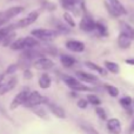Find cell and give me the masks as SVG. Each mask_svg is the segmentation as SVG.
<instances>
[{
    "label": "cell",
    "mask_w": 134,
    "mask_h": 134,
    "mask_svg": "<svg viewBox=\"0 0 134 134\" xmlns=\"http://www.w3.org/2000/svg\"><path fill=\"white\" fill-rule=\"evenodd\" d=\"M32 37L37 38L41 41H52L58 37L59 32L55 30H48V28H35L31 32Z\"/></svg>",
    "instance_id": "cell-1"
},
{
    "label": "cell",
    "mask_w": 134,
    "mask_h": 134,
    "mask_svg": "<svg viewBox=\"0 0 134 134\" xmlns=\"http://www.w3.org/2000/svg\"><path fill=\"white\" fill-rule=\"evenodd\" d=\"M48 101L46 97L41 95L39 92L34 91V92H30L28 93V97L26 99L25 104L24 106L26 107H34V106H39V105H42V104H46Z\"/></svg>",
    "instance_id": "cell-2"
},
{
    "label": "cell",
    "mask_w": 134,
    "mask_h": 134,
    "mask_svg": "<svg viewBox=\"0 0 134 134\" xmlns=\"http://www.w3.org/2000/svg\"><path fill=\"white\" fill-rule=\"evenodd\" d=\"M83 15L80 20V24H79V27L80 30L85 31V32H92V31L95 30V21L93 20V18L87 13L86 9H83Z\"/></svg>",
    "instance_id": "cell-3"
},
{
    "label": "cell",
    "mask_w": 134,
    "mask_h": 134,
    "mask_svg": "<svg viewBox=\"0 0 134 134\" xmlns=\"http://www.w3.org/2000/svg\"><path fill=\"white\" fill-rule=\"evenodd\" d=\"M38 18H39V12H38V11H33V12H31V13H28L25 18L20 19V20H19L16 24H14V26H15V28L27 27V26L32 25L33 23H35Z\"/></svg>",
    "instance_id": "cell-4"
},
{
    "label": "cell",
    "mask_w": 134,
    "mask_h": 134,
    "mask_svg": "<svg viewBox=\"0 0 134 134\" xmlns=\"http://www.w3.org/2000/svg\"><path fill=\"white\" fill-rule=\"evenodd\" d=\"M33 67L39 71H46V69H51L52 67H54V61L46 57H39L34 60Z\"/></svg>",
    "instance_id": "cell-5"
},
{
    "label": "cell",
    "mask_w": 134,
    "mask_h": 134,
    "mask_svg": "<svg viewBox=\"0 0 134 134\" xmlns=\"http://www.w3.org/2000/svg\"><path fill=\"white\" fill-rule=\"evenodd\" d=\"M28 91L27 90H25V91H21V92H19L18 94L14 97V99L12 100V102H11V105H9V109H16L19 106H23L24 104H25V101H26V99H27V97H28Z\"/></svg>",
    "instance_id": "cell-6"
},
{
    "label": "cell",
    "mask_w": 134,
    "mask_h": 134,
    "mask_svg": "<svg viewBox=\"0 0 134 134\" xmlns=\"http://www.w3.org/2000/svg\"><path fill=\"white\" fill-rule=\"evenodd\" d=\"M16 85H18V78H16V76L9 78L6 82L2 81V82L0 83V95H5L6 93L11 92Z\"/></svg>",
    "instance_id": "cell-7"
},
{
    "label": "cell",
    "mask_w": 134,
    "mask_h": 134,
    "mask_svg": "<svg viewBox=\"0 0 134 134\" xmlns=\"http://www.w3.org/2000/svg\"><path fill=\"white\" fill-rule=\"evenodd\" d=\"M66 48L68 51L75 52V53H80V52H83L85 49V44L80 40H75V39H71L66 41Z\"/></svg>",
    "instance_id": "cell-8"
},
{
    "label": "cell",
    "mask_w": 134,
    "mask_h": 134,
    "mask_svg": "<svg viewBox=\"0 0 134 134\" xmlns=\"http://www.w3.org/2000/svg\"><path fill=\"white\" fill-rule=\"evenodd\" d=\"M24 7L23 6H14V7H11V8L6 9V11L1 12L0 13V16L1 18H5L6 20H11L12 18H14V16H16L18 14H20L21 12H24Z\"/></svg>",
    "instance_id": "cell-9"
},
{
    "label": "cell",
    "mask_w": 134,
    "mask_h": 134,
    "mask_svg": "<svg viewBox=\"0 0 134 134\" xmlns=\"http://www.w3.org/2000/svg\"><path fill=\"white\" fill-rule=\"evenodd\" d=\"M107 131L112 134H120L121 131H122L120 120L116 118L109 119V120L107 121Z\"/></svg>",
    "instance_id": "cell-10"
},
{
    "label": "cell",
    "mask_w": 134,
    "mask_h": 134,
    "mask_svg": "<svg viewBox=\"0 0 134 134\" xmlns=\"http://www.w3.org/2000/svg\"><path fill=\"white\" fill-rule=\"evenodd\" d=\"M46 104H47V106H48L49 112H52V114H54L57 118H59V119L66 118V112L64 111V108H61V107L58 106L57 104H53V102H49V101H47Z\"/></svg>",
    "instance_id": "cell-11"
},
{
    "label": "cell",
    "mask_w": 134,
    "mask_h": 134,
    "mask_svg": "<svg viewBox=\"0 0 134 134\" xmlns=\"http://www.w3.org/2000/svg\"><path fill=\"white\" fill-rule=\"evenodd\" d=\"M76 76L80 79L81 81H85V82H90V83H95L98 82V76L93 75L91 73H86V72H76Z\"/></svg>",
    "instance_id": "cell-12"
},
{
    "label": "cell",
    "mask_w": 134,
    "mask_h": 134,
    "mask_svg": "<svg viewBox=\"0 0 134 134\" xmlns=\"http://www.w3.org/2000/svg\"><path fill=\"white\" fill-rule=\"evenodd\" d=\"M120 31H121V33L127 35L131 40H134V27H132L130 24L121 21L120 23Z\"/></svg>",
    "instance_id": "cell-13"
},
{
    "label": "cell",
    "mask_w": 134,
    "mask_h": 134,
    "mask_svg": "<svg viewBox=\"0 0 134 134\" xmlns=\"http://www.w3.org/2000/svg\"><path fill=\"white\" fill-rule=\"evenodd\" d=\"M109 5H111V7L114 9V11L116 12V13L119 14V15H124V14H127V11H126V8L124 7V5L121 4L119 0H108Z\"/></svg>",
    "instance_id": "cell-14"
},
{
    "label": "cell",
    "mask_w": 134,
    "mask_h": 134,
    "mask_svg": "<svg viewBox=\"0 0 134 134\" xmlns=\"http://www.w3.org/2000/svg\"><path fill=\"white\" fill-rule=\"evenodd\" d=\"M132 40L130 39V38L127 37V35H125L124 33H120L118 37V46L120 47L121 49H127L131 47V44H132Z\"/></svg>",
    "instance_id": "cell-15"
},
{
    "label": "cell",
    "mask_w": 134,
    "mask_h": 134,
    "mask_svg": "<svg viewBox=\"0 0 134 134\" xmlns=\"http://www.w3.org/2000/svg\"><path fill=\"white\" fill-rule=\"evenodd\" d=\"M38 83H39V87L40 88H42V90H47V88H49V87H51V85H52L51 76H49L48 74L44 73L39 78V81H38Z\"/></svg>",
    "instance_id": "cell-16"
},
{
    "label": "cell",
    "mask_w": 134,
    "mask_h": 134,
    "mask_svg": "<svg viewBox=\"0 0 134 134\" xmlns=\"http://www.w3.org/2000/svg\"><path fill=\"white\" fill-rule=\"evenodd\" d=\"M85 66L88 67L90 69H93V71L98 72V73H99L100 75H102V76L107 75V73H108L106 68H104V67H101L99 65H95L94 63H91V61H85Z\"/></svg>",
    "instance_id": "cell-17"
},
{
    "label": "cell",
    "mask_w": 134,
    "mask_h": 134,
    "mask_svg": "<svg viewBox=\"0 0 134 134\" xmlns=\"http://www.w3.org/2000/svg\"><path fill=\"white\" fill-rule=\"evenodd\" d=\"M9 47H11V49H14V51H24V49H26L25 39H24V38L14 39L13 42L9 45Z\"/></svg>",
    "instance_id": "cell-18"
},
{
    "label": "cell",
    "mask_w": 134,
    "mask_h": 134,
    "mask_svg": "<svg viewBox=\"0 0 134 134\" xmlns=\"http://www.w3.org/2000/svg\"><path fill=\"white\" fill-rule=\"evenodd\" d=\"M61 79H63V81L71 88V90H73L78 83H80V80H76L75 78H73V76H71V75H67V74L61 75Z\"/></svg>",
    "instance_id": "cell-19"
},
{
    "label": "cell",
    "mask_w": 134,
    "mask_h": 134,
    "mask_svg": "<svg viewBox=\"0 0 134 134\" xmlns=\"http://www.w3.org/2000/svg\"><path fill=\"white\" fill-rule=\"evenodd\" d=\"M60 61H61V65L66 67V68H69V67H72L75 64V59L73 57L68 55V54H63L60 57Z\"/></svg>",
    "instance_id": "cell-20"
},
{
    "label": "cell",
    "mask_w": 134,
    "mask_h": 134,
    "mask_svg": "<svg viewBox=\"0 0 134 134\" xmlns=\"http://www.w3.org/2000/svg\"><path fill=\"white\" fill-rule=\"evenodd\" d=\"M105 68L107 69V72H111L113 74H118L120 72V66L116 63H113V61H105Z\"/></svg>",
    "instance_id": "cell-21"
},
{
    "label": "cell",
    "mask_w": 134,
    "mask_h": 134,
    "mask_svg": "<svg viewBox=\"0 0 134 134\" xmlns=\"http://www.w3.org/2000/svg\"><path fill=\"white\" fill-rule=\"evenodd\" d=\"M60 2L64 8L71 9V11H75V6L79 2V0H60Z\"/></svg>",
    "instance_id": "cell-22"
},
{
    "label": "cell",
    "mask_w": 134,
    "mask_h": 134,
    "mask_svg": "<svg viewBox=\"0 0 134 134\" xmlns=\"http://www.w3.org/2000/svg\"><path fill=\"white\" fill-rule=\"evenodd\" d=\"M95 30L98 31L99 35H101V37H107V35H108V30H107V27L102 23H100V21L95 23Z\"/></svg>",
    "instance_id": "cell-23"
},
{
    "label": "cell",
    "mask_w": 134,
    "mask_h": 134,
    "mask_svg": "<svg viewBox=\"0 0 134 134\" xmlns=\"http://www.w3.org/2000/svg\"><path fill=\"white\" fill-rule=\"evenodd\" d=\"M80 128L86 134H99V132H98L94 127H92L91 125H88V124H86V122H81L80 124Z\"/></svg>",
    "instance_id": "cell-24"
},
{
    "label": "cell",
    "mask_w": 134,
    "mask_h": 134,
    "mask_svg": "<svg viewBox=\"0 0 134 134\" xmlns=\"http://www.w3.org/2000/svg\"><path fill=\"white\" fill-rule=\"evenodd\" d=\"M14 30H15V26H14V25H8V26L2 27V28L0 27V41H1V40L4 39L7 34H8V33L13 32Z\"/></svg>",
    "instance_id": "cell-25"
},
{
    "label": "cell",
    "mask_w": 134,
    "mask_h": 134,
    "mask_svg": "<svg viewBox=\"0 0 134 134\" xmlns=\"http://www.w3.org/2000/svg\"><path fill=\"white\" fill-rule=\"evenodd\" d=\"M105 88H106V91L108 92V94L111 95V97L116 98L119 95V90H118V87H115V86L109 85V83H105Z\"/></svg>",
    "instance_id": "cell-26"
},
{
    "label": "cell",
    "mask_w": 134,
    "mask_h": 134,
    "mask_svg": "<svg viewBox=\"0 0 134 134\" xmlns=\"http://www.w3.org/2000/svg\"><path fill=\"white\" fill-rule=\"evenodd\" d=\"M14 39H15V33H14V32H11V33H8V34H7L6 37H5L0 42L2 44V46H9V45L13 42Z\"/></svg>",
    "instance_id": "cell-27"
},
{
    "label": "cell",
    "mask_w": 134,
    "mask_h": 134,
    "mask_svg": "<svg viewBox=\"0 0 134 134\" xmlns=\"http://www.w3.org/2000/svg\"><path fill=\"white\" fill-rule=\"evenodd\" d=\"M87 102H90V104L93 105V106H99V105L101 104L99 97H97L95 94H88L87 95Z\"/></svg>",
    "instance_id": "cell-28"
},
{
    "label": "cell",
    "mask_w": 134,
    "mask_h": 134,
    "mask_svg": "<svg viewBox=\"0 0 134 134\" xmlns=\"http://www.w3.org/2000/svg\"><path fill=\"white\" fill-rule=\"evenodd\" d=\"M64 19H65V21L67 24H68L71 27H75V21H74V19H73V16L71 15V13H68V12H65L64 13Z\"/></svg>",
    "instance_id": "cell-29"
},
{
    "label": "cell",
    "mask_w": 134,
    "mask_h": 134,
    "mask_svg": "<svg viewBox=\"0 0 134 134\" xmlns=\"http://www.w3.org/2000/svg\"><path fill=\"white\" fill-rule=\"evenodd\" d=\"M120 105L124 107V108H128V107L131 106V104H132V98L131 97H124L120 99Z\"/></svg>",
    "instance_id": "cell-30"
},
{
    "label": "cell",
    "mask_w": 134,
    "mask_h": 134,
    "mask_svg": "<svg viewBox=\"0 0 134 134\" xmlns=\"http://www.w3.org/2000/svg\"><path fill=\"white\" fill-rule=\"evenodd\" d=\"M95 113L99 115V118L101 119V120H107V114H106V111H105L102 107L100 106H97V108H95Z\"/></svg>",
    "instance_id": "cell-31"
},
{
    "label": "cell",
    "mask_w": 134,
    "mask_h": 134,
    "mask_svg": "<svg viewBox=\"0 0 134 134\" xmlns=\"http://www.w3.org/2000/svg\"><path fill=\"white\" fill-rule=\"evenodd\" d=\"M73 91H78V92H80V91L81 92H88V91H90L91 92V91H93V90L91 87H88V86H85V85H82V83L80 82L73 88Z\"/></svg>",
    "instance_id": "cell-32"
},
{
    "label": "cell",
    "mask_w": 134,
    "mask_h": 134,
    "mask_svg": "<svg viewBox=\"0 0 134 134\" xmlns=\"http://www.w3.org/2000/svg\"><path fill=\"white\" fill-rule=\"evenodd\" d=\"M34 108V113L37 114L38 116H40V118L42 119H48V115H47L46 111H45L44 108H35V107H33Z\"/></svg>",
    "instance_id": "cell-33"
},
{
    "label": "cell",
    "mask_w": 134,
    "mask_h": 134,
    "mask_svg": "<svg viewBox=\"0 0 134 134\" xmlns=\"http://www.w3.org/2000/svg\"><path fill=\"white\" fill-rule=\"evenodd\" d=\"M18 67H19V66L16 65V64H12V65H9V66L6 68V72H5V74H6V75H9V74L15 73L16 69H18Z\"/></svg>",
    "instance_id": "cell-34"
},
{
    "label": "cell",
    "mask_w": 134,
    "mask_h": 134,
    "mask_svg": "<svg viewBox=\"0 0 134 134\" xmlns=\"http://www.w3.org/2000/svg\"><path fill=\"white\" fill-rule=\"evenodd\" d=\"M87 100H85V99H80V100H78V102H76V105H78V107H80L81 109H85L86 107H87Z\"/></svg>",
    "instance_id": "cell-35"
},
{
    "label": "cell",
    "mask_w": 134,
    "mask_h": 134,
    "mask_svg": "<svg viewBox=\"0 0 134 134\" xmlns=\"http://www.w3.org/2000/svg\"><path fill=\"white\" fill-rule=\"evenodd\" d=\"M44 7L47 9V11H54V9L57 8L55 4H52V2H48V1H46V2H45Z\"/></svg>",
    "instance_id": "cell-36"
},
{
    "label": "cell",
    "mask_w": 134,
    "mask_h": 134,
    "mask_svg": "<svg viewBox=\"0 0 134 134\" xmlns=\"http://www.w3.org/2000/svg\"><path fill=\"white\" fill-rule=\"evenodd\" d=\"M105 6H106L107 11H108L109 13H111V14H112V15H113V16H119V14L116 13V12L114 11L113 8H112V7H111V5H108V2H105Z\"/></svg>",
    "instance_id": "cell-37"
},
{
    "label": "cell",
    "mask_w": 134,
    "mask_h": 134,
    "mask_svg": "<svg viewBox=\"0 0 134 134\" xmlns=\"http://www.w3.org/2000/svg\"><path fill=\"white\" fill-rule=\"evenodd\" d=\"M126 64H128V65H132L134 66V58H130V59H126L125 60Z\"/></svg>",
    "instance_id": "cell-38"
},
{
    "label": "cell",
    "mask_w": 134,
    "mask_h": 134,
    "mask_svg": "<svg viewBox=\"0 0 134 134\" xmlns=\"http://www.w3.org/2000/svg\"><path fill=\"white\" fill-rule=\"evenodd\" d=\"M7 21H8V20H6L5 18H1V16H0V27H2V26H4Z\"/></svg>",
    "instance_id": "cell-39"
},
{
    "label": "cell",
    "mask_w": 134,
    "mask_h": 134,
    "mask_svg": "<svg viewBox=\"0 0 134 134\" xmlns=\"http://www.w3.org/2000/svg\"><path fill=\"white\" fill-rule=\"evenodd\" d=\"M25 76H26V78H28V79L32 78V73H31L28 69H26V71H25Z\"/></svg>",
    "instance_id": "cell-40"
},
{
    "label": "cell",
    "mask_w": 134,
    "mask_h": 134,
    "mask_svg": "<svg viewBox=\"0 0 134 134\" xmlns=\"http://www.w3.org/2000/svg\"><path fill=\"white\" fill-rule=\"evenodd\" d=\"M5 76H6V74L5 73H2V74H0V83L4 81V79H5Z\"/></svg>",
    "instance_id": "cell-41"
},
{
    "label": "cell",
    "mask_w": 134,
    "mask_h": 134,
    "mask_svg": "<svg viewBox=\"0 0 134 134\" xmlns=\"http://www.w3.org/2000/svg\"><path fill=\"white\" fill-rule=\"evenodd\" d=\"M134 132V120L132 122V125H131V128H130V133H133Z\"/></svg>",
    "instance_id": "cell-42"
}]
</instances>
